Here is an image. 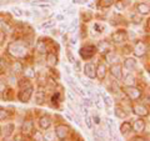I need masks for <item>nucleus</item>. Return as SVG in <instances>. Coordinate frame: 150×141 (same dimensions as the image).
Returning <instances> with one entry per match:
<instances>
[{"mask_svg":"<svg viewBox=\"0 0 150 141\" xmlns=\"http://www.w3.org/2000/svg\"><path fill=\"white\" fill-rule=\"evenodd\" d=\"M8 50L10 53V55H13L15 59H23L28 54V48L23 43H20V41H13L9 45Z\"/></svg>","mask_w":150,"mask_h":141,"instance_id":"obj_1","label":"nucleus"},{"mask_svg":"<svg viewBox=\"0 0 150 141\" xmlns=\"http://www.w3.org/2000/svg\"><path fill=\"white\" fill-rule=\"evenodd\" d=\"M95 53H96V46L95 45H85L79 50V54H80L81 59H84V60L91 59L93 56L95 55Z\"/></svg>","mask_w":150,"mask_h":141,"instance_id":"obj_2","label":"nucleus"},{"mask_svg":"<svg viewBox=\"0 0 150 141\" xmlns=\"http://www.w3.org/2000/svg\"><path fill=\"white\" fill-rule=\"evenodd\" d=\"M128 40V32L126 30H116L111 34V41L114 44H123Z\"/></svg>","mask_w":150,"mask_h":141,"instance_id":"obj_3","label":"nucleus"},{"mask_svg":"<svg viewBox=\"0 0 150 141\" xmlns=\"http://www.w3.org/2000/svg\"><path fill=\"white\" fill-rule=\"evenodd\" d=\"M124 92L126 94V96H128L130 100H134V101L139 100V99L142 97V91H140L135 85H133V86H125Z\"/></svg>","mask_w":150,"mask_h":141,"instance_id":"obj_4","label":"nucleus"},{"mask_svg":"<svg viewBox=\"0 0 150 141\" xmlns=\"http://www.w3.org/2000/svg\"><path fill=\"white\" fill-rule=\"evenodd\" d=\"M146 50H148L146 44H145L143 40H138L133 51H134V55L137 56V58H143V56L146 54Z\"/></svg>","mask_w":150,"mask_h":141,"instance_id":"obj_5","label":"nucleus"},{"mask_svg":"<svg viewBox=\"0 0 150 141\" xmlns=\"http://www.w3.org/2000/svg\"><path fill=\"white\" fill-rule=\"evenodd\" d=\"M31 94H33V86H26V87H23L20 89V91L18 94V99L20 100L21 102H28L31 97Z\"/></svg>","mask_w":150,"mask_h":141,"instance_id":"obj_6","label":"nucleus"},{"mask_svg":"<svg viewBox=\"0 0 150 141\" xmlns=\"http://www.w3.org/2000/svg\"><path fill=\"white\" fill-rule=\"evenodd\" d=\"M83 70H84V74H85L89 79L94 80L96 78V66L93 63H86L85 65H84Z\"/></svg>","mask_w":150,"mask_h":141,"instance_id":"obj_7","label":"nucleus"},{"mask_svg":"<svg viewBox=\"0 0 150 141\" xmlns=\"http://www.w3.org/2000/svg\"><path fill=\"white\" fill-rule=\"evenodd\" d=\"M133 112L135 115H138L139 117H144V116H148L149 115V110L148 107L143 105V104H135L133 106Z\"/></svg>","mask_w":150,"mask_h":141,"instance_id":"obj_8","label":"nucleus"},{"mask_svg":"<svg viewBox=\"0 0 150 141\" xmlns=\"http://www.w3.org/2000/svg\"><path fill=\"white\" fill-rule=\"evenodd\" d=\"M110 74L112 78H115L116 80L123 79V70H121V65L120 64H112L110 66Z\"/></svg>","mask_w":150,"mask_h":141,"instance_id":"obj_9","label":"nucleus"},{"mask_svg":"<svg viewBox=\"0 0 150 141\" xmlns=\"http://www.w3.org/2000/svg\"><path fill=\"white\" fill-rule=\"evenodd\" d=\"M68 131H69V128L65 125H58L55 128V135L56 137H58L59 140H64L65 137H67L68 135Z\"/></svg>","mask_w":150,"mask_h":141,"instance_id":"obj_10","label":"nucleus"},{"mask_svg":"<svg viewBox=\"0 0 150 141\" xmlns=\"http://www.w3.org/2000/svg\"><path fill=\"white\" fill-rule=\"evenodd\" d=\"M131 129H133L135 133H143V131L145 130V121L142 119V117L134 120L133 125H131Z\"/></svg>","mask_w":150,"mask_h":141,"instance_id":"obj_11","label":"nucleus"},{"mask_svg":"<svg viewBox=\"0 0 150 141\" xmlns=\"http://www.w3.org/2000/svg\"><path fill=\"white\" fill-rule=\"evenodd\" d=\"M51 123H53V121H51V119L48 115H44L39 119V126H40V129H43V130H48L51 126Z\"/></svg>","mask_w":150,"mask_h":141,"instance_id":"obj_12","label":"nucleus"},{"mask_svg":"<svg viewBox=\"0 0 150 141\" xmlns=\"http://www.w3.org/2000/svg\"><path fill=\"white\" fill-rule=\"evenodd\" d=\"M45 97H46V92H45V90H43V89H39V90L35 91V102L38 105L44 104Z\"/></svg>","mask_w":150,"mask_h":141,"instance_id":"obj_13","label":"nucleus"},{"mask_svg":"<svg viewBox=\"0 0 150 141\" xmlns=\"http://www.w3.org/2000/svg\"><path fill=\"white\" fill-rule=\"evenodd\" d=\"M105 76H106V66H105V64L99 63L98 64V66H96V78L99 80H103Z\"/></svg>","mask_w":150,"mask_h":141,"instance_id":"obj_14","label":"nucleus"},{"mask_svg":"<svg viewBox=\"0 0 150 141\" xmlns=\"http://www.w3.org/2000/svg\"><path fill=\"white\" fill-rule=\"evenodd\" d=\"M105 60H106V63H109V64H116V61H118V55L115 54V51H112V50H109V51H106L105 53Z\"/></svg>","mask_w":150,"mask_h":141,"instance_id":"obj_15","label":"nucleus"},{"mask_svg":"<svg viewBox=\"0 0 150 141\" xmlns=\"http://www.w3.org/2000/svg\"><path fill=\"white\" fill-rule=\"evenodd\" d=\"M137 11L140 15H146V14L150 13V5H148L145 3H139L137 4Z\"/></svg>","mask_w":150,"mask_h":141,"instance_id":"obj_16","label":"nucleus"},{"mask_svg":"<svg viewBox=\"0 0 150 141\" xmlns=\"http://www.w3.org/2000/svg\"><path fill=\"white\" fill-rule=\"evenodd\" d=\"M124 66L125 69L128 70V71L130 73H133V70L137 68V60L133 59V58H128V59H125V61H124Z\"/></svg>","mask_w":150,"mask_h":141,"instance_id":"obj_17","label":"nucleus"},{"mask_svg":"<svg viewBox=\"0 0 150 141\" xmlns=\"http://www.w3.org/2000/svg\"><path fill=\"white\" fill-rule=\"evenodd\" d=\"M31 5L39 6V8H51L53 4L49 0H35V1H31Z\"/></svg>","mask_w":150,"mask_h":141,"instance_id":"obj_18","label":"nucleus"},{"mask_svg":"<svg viewBox=\"0 0 150 141\" xmlns=\"http://www.w3.org/2000/svg\"><path fill=\"white\" fill-rule=\"evenodd\" d=\"M124 84L126 86H133L135 85V76L133 75V73H130L129 74H126L125 76H124Z\"/></svg>","mask_w":150,"mask_h":141,"instance_id":"obj_19","label":"nucleus"},{"mask_svg":"<svg viewBox=\"0 0 150 141\" xmlns=\"http://www.w3.org/2000/svg\"><path fill=\"white\" fill-rule=\"evenodd\" d=\"M33 130H34L33 129V121L31 120H25V123L23 124V134L29 135Z\"/></svg>","mask_w":150,"mask_h":141,"instance_id":"obj_20","label":"nucleus"},{"mask_svg":"<svg viewBox=\"0 0 150 141\" xmlns=\"http://www.w3.org/2000/svg\"><path fill=\"white\" fill-rule=\"evenodd\" d=\"M46 64H48L49 66H55V65L58 64V58H56V55L53 53H49L46 55Z\"/></svg>","mask_w":150,"mask_h":141,"instance_id":"obj_21","label":"nucleus"},{"mask_svg":"<svg viewBox=\"0 0 150 141\" xmlns=\"http://www.w3.org/2000/svg\"><path fill=\"white\" fill-rule=\"evenodd\" d=\"M96 50L99 51H109L110 50V44L106 40H100L96 45Z\"/></svg>","mask_w":150,"mask_h":141,"instance_id":"obj_22","label":"nucleus"},{"mask_svg":"<svg viewBox=\"0 0 150 141\" xmlns=\"http://www.w3.org/2000/svg\"><path fill=\"white\" fill-rule=\"evenodd\" d=\"M130 130H133L131 129V124L129 123V121H125V123H123L120 125V133H121V135H128L129 133H130Z\"/></svg>","mask_w":150,"mask_h":141,"instance_id":"obj_23","label":"nucleus"},{"mask_svg":"<svg viewBox=\"0 0 150 141\" xmlns=\"http://www.w3.org/2000/svg\"><path fill=\"white\" fill-rule=\"evenodd\" d=\"M114 114H115L116 117H119V119H125V117H126V111L123 109V107H120V106H115Z\"/></svg>","mask_w":150,"mask_h":141,"instance_id":"obj_24","label":"nucleus"},{"mask_svg":"<svg viewBox=\"0 0 150 141\" xmlns=\"http://www.w3.org/2000/svg\"><path fill=\"white\" fill-rule=\"evenodd\" d=\"M93 99H94V102H95V106L98 107V109H103V102H101V95L99 92H95L93 95Z\"/></svg>","mask_w":150,"mask_h":141,"instance_id":"obj_25","label":"nucleus"},{"mask_svg":"<svg viewBox=\"0 0 150 141\" xmlns=\"http://www.w3.org/2000/svg\"><path fill=\"white\" fill-rule=\"evenodd\" d=\"M101 99H103V101H104L105 102V105L106 106H112V105H114V102H112V99L109 96V95H108V94L106 92H103L101 94Z\"/></svg>","mask_w":150,"mask_h":141,"instance_id":"obj_26","label":"nucleus"},{"mask_svg":"<svg viewBox=\"0 0 150 141\" xmlns=\"http://www.w3.org/2000/svg\"><path fill=\"white\" fill-rule=\"evenodd\" d=\"M36 50L39 51L40 54H45L46 53V45H45V41L43 40H39L36 44Z\"/></svg>","mask_w":150,"mask_h":141,"instance_id":"obj_27","label":"nucleus"},{"mask_svg":"<svg viewBox=\"0 0 150 141\" xmlns=\"http://www.w3.org/2000/svg\"><path fill=\"white\" fill-rule=\"evenodd\" d=\"M0 30H1L3 32H9V31H11V26L9 25L8 23L0 20Z\"/></svg>","mask_w":150,"mask_h":141,"instance_id":"obj_28","label":"nucleus"},{"mask_svg":"<svg viewBox=\"0 0 150 141\" xmlns=\"http://www.w3.org/2000/svg\"><path fill=\"white\" fill-rule=\"evenodd\" d=\"M44 136V141H55V133H53V131H46Z\"/></svg>","mask_w":150,"mask_h":141,"instance_id":"obj_29","label":"nucleus"},{"mask_svg":"<svg viewBox=\"0 0 150 141\" xmlns=\"http://www.w3.org/2000/svg\"><path fill=\"white\" fill-rule=\"evenodd\" d=\"M114 4V0H99V6L100 8H109Z\"/></svg>","mask_w":150,"mask_h":141,"instance_id":"obj_30","label":"nucleus"},{"mask_svg":"<svg viewBox=\"0 0 150 141\" xmlns=\"http://www.w3.org/2000/svg\"><path fill=\"white\" fill-rule=\"evenodd\" d=\"M4 92V100H8V101H10L11 99H13V90L11 89H5V90L3 91Z\"/></svg>","mask_w":150,"mask_h":141,"instance_id":"obj_31","label":"nucleus"},{"mask_svg":"<svg viewBox=\"0 0 150 141\" xmlns=\"http://www.w3.org/2000/svg\"><path fill=\"white\" fill-rule=\"evenodd\" d=\"M54 25H55V20H46L40 25V27L41 29H49V27H53Z\"/></svg>","mask_w":150,"mask_h":141,"instance_id":"obj_32","label":"nucleus"},{"mask_svg":"<svg viewBox=\"0 0 150 141\" xmlns=\"http://www.w3.org/2000/svg\"><path fill=\"white\" fill-rule=\"evenodd\" d=\"M11 13H13V15L16 16V18H21L23 15H24V13H23L21 9L20 8H16V6L11 9Z\"/></svg>","mask_w":150,"mask_h":141,"instance_id":"obj_33","label":"nucleus"},{"mask_svg":"<svg viewBox=\"0 0 150 141\" xmlns=\"http://www.w3.org/2000/svg\"><path fill=\"white\" fill-rule=\"evenodd\" d=\"M26 86H30V81H29V79H21V80H19V87L23 89V87H26Z\"/></svg>","mask_w":150,"mask_h":141,"instance_id":"obj_34","label":"nucleus"},{"mask_svg":"<svg viewBox=\"0 0 150 141\" xmlns=\"http://www.w3.org/2000/svg\"><path fill=\"white\" fill-rule=\"evenodd\" d=\"M93 29H94V31L96 30V32H103V31L105 30V27H104V25L99 24V23H95V24H94V26H93Z\"/></svg>","mask_w":150,"mask_h":141,"instance_id":"obj_35","label":"nucleus"},{"mask_svg":"<svg viewBox=\"0 0 150 141\" xmlns=\"http://www.w3.org/2000/svg\"><path fill=\"white\" fill-rule=\"evenodd\" d=\"M33 137H34V141H44V136H43V134H40L39 131H35Z\"/></svg>","mask_w":150,"mask_h":141,"instance_id":"obj_36","label":"nucleus"},{"mask_svg":"<svg viewBox=\"0 0 150 141\" xmlns=\"http://www.w3.org/2000/svg\"><path fill=\"white\" fill-rule=\"evenodd\" d=\"M51 101H53V104L58 105L59 102L62 101V100H60V94H59V92H56L55 95H53V97H51Z\"/></svg>","mask_w":150,"mask_h":141,"instance_id":"obj_37","label":"nucleus"},{"mask_svg":"<svg viewBox=\"0 0 150 141\" xmlns=\"http://www.w3.org/2000/svg\"><path fill=\"white\" fill-rule=\"evenodd\" d=\"M115 8L118 10H125V4L121 0H118V1H115Z\"/></svg>","mask_w":150,"mask_h":141,"instance_id":"obj_38","label":"nucleus"},{"mask_svg":"<svg viewBox=\"0 0 150 141\" xmlns=\"http://www.w3.org/2000/svg\"><path fill=\"white\" fill-rule=\"evenodd\" d=\"M93 119H91V117L90 116H85V123H86V126H88V129H91L93 128V121H91Z\"/></svg>","mask_w":150,"mask_h":141,"instance_id":"obj_39","label":"nucleus"},{"mask_svg":"<svg viewBox=\"0 0 150 141\" xmlns=\"http://www.w3.org/2000/svg\"><path fill=\"white\" fill-rule=\"evenodd\" d=\"M8 116H9V115H8V111H6V110L0 109V120H5Z\"/></svg>","mask_w":150,"mask_h":141,"instance_id":"obj_40","label":"nucleus"},{"mask_svg":"<svg viewBox=\"0 0 150 141\" xmlns=\"http://www.w3.org/2000/svg\"><path fill=\"white\" fill-rule=\"evenodd\" d=\"M68 97H69V100L71 102H75V104H76V97H75V95L71 91H68Z\"/></svg>","mask_w":150,"mask_h":141,"instance_id":"obj_41","label":"nucleus"},{"mask_svg":"<svg viewBox=\"0 0 150 141\" xmlns=\"http://www.w3.org/2000/svg\"><path fill=\"white\" fill-rule=\"evenodd\" d=\"M68 59H69V61L71 64H75V61H76V59L74 58V55L71 54V51H68Z\"/></svg>","mask_w":150,"mask_h":141,"instance_id":"obj_42","label":"nucleus"},{"mask_svg":"<svg viewBox=\"0 0 150 141\" xmlns=\"http://www.w3.org/2000/svg\"><path fill=\"white\" fill-rule=\"evenodd\" d=\"M111 86H112V91H114V92H119L120 89H119V85H118V81H116V80H115L114 82H112Z\"/></svg>","mask_w":150,"mask_h":141,"instance_id":"obj_43","label":"nucleus"},{"mask_svg":"<svg viewBox=\"0 0 150 141\" xmlns=\"http://www.w3.org/2000/svg\"><path fill=\"white\" fill-rule=\"evenodd\" d=\"M80 109H81L83 114L85 115V116H88V115H89V110H88V107H86L85 105H80Z\"/></svg>","mask_w":150,"mask_h":141,"instance_id":"obj_44","label":"nucleus"},{"mask_svg":"<svg viewBox=\"0 0 150 141\" xmlns=\"http://www.w3.org/2000/svg\"><path fill=\"white\" fill-rule=\"evenodd\" d=\"M5 89H6V86H5V82L0 80V91H4V90H5Z\"/></svg>","mask_w":150,"mask_h":141,"instance_id":"obj_45","label":"nucleus"},{"mask_svg":"<svg viewBox=\"0 0 150 141\" xmlns=\"http://www.w3.org/2000/svg\"><path fill=\"white\" fill-rule=\"evenodd\" d=\"M65 117H67V119H68V120H70V121H74V117H73L71 115H70V114H69V112H68V111H65Z\"/></svg>","mask_w":150,"mask_h":141,"instance_id":"obj_46","label":"nucleus"},{"mask_svg":"<svg viewBox=\"0 0 150 141\" xmlns=\"http://www.w3.org/2000/svg\"><path fill=\"white\" fill-rule=\"evenodd\" d=\"M55 20L63 21V20H65V16H64V15H56V16H55Z\"/></svg>","mask_w":150,"mask_h":141,"instance_id":"obj_47","label":"nucleus"},{"mask_svg":"<svg viewBox=\"0 0 150 141\" xmlns=\"http://www.w3.org/2000/svg\"><path fill=\"white\" fill-rule=\"evenodd\" d=\"M74 4H85L86 0H73Z\"/></svg>","mask_w":150,"mask_h":141,"instance_id":"obj_48","label":"nucleus"},{"mask_svg":"<svg viewBox=\"0 0 150 141\" xmlns=\"http://www.w3.org/2000/svg\"><path fill=\"white\" fill-rule=\"evenodd\" d=\"M93 120H94V123H95V124H100V119H99V116H94V117H93Z\"/></svg>","mask_w":150,"mask_h":141,"instance_id":"obj_49","label":"nucleus"},{"mask_svg":"<svg viewBox=\"0 0 150 141\" xmlns=\"http://www.w3.org/2000/svg\"><path fill=\"white\" fill-rule=\"evenodd\" d=\"M94 141H104V140H103V139H100L99 136H98L95 133H94Z\"/></svg>","mask_w":150,"mask_h":141,"instance_id":"obj_50","label":"nucleus"},{"mask_svg":"<svg viewBox=\"0 0 150 141\" xmlns=\"http://www.w3.org/2000/svg\"><path fill=\"white\" fill-rule=\"evenodd\" d=\"M146 27H148V30L150 31V18L148 19V21H146Z\"/></svg>","mask_w":150,"mask_h":141,"instance_id":"obj_51","label":"nucleus"},{"mask_svg":"<svg viewBox=\"0 0 150 141\" xmlns=\"http://www.w3.org/2000/svg\"><path fill=\"white\" fill-rule=\"evenodd\" d=\"M78 24V19H75V20L71 23V26H75V25H76Z\"/></svg>","mask_w":150,"mask_h":141,"instance_id":"obj_52","label":"nucleus"}]
</instances>
